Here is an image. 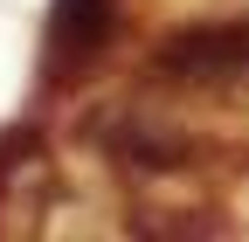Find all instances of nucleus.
<instances>
[{"instance_id":"f257e3e1","label":"nucleus","mask_w":249,"mask_h":242,"mask_svg":"<svg viewBox=\"0 0 249 242\" xmlns=\"http://www.w3.org/2000/svg\"><path fill=\"white\" fill-rule=\"evenodd\" d=\"M111 28V0H55V21H49V63L70 69V63H90Z\"/></svg>"}]
</instances>
